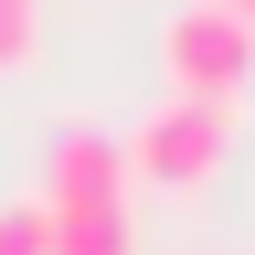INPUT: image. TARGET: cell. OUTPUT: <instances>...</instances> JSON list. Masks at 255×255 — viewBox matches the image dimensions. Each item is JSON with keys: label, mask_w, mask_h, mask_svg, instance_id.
I'll return each mask as SVG.
<instances>
[{"label": "cell", "mask_w": 255, "mask_h": 255, "mask_svg": "<svg viewBox=\"0 0 255 255\" xmlns=\"http://www.w3.org/2000/svg\"><path fill=\"white\" fill-rule=\"evenodd\" d=\"M128 138L117 128L75 117L64 138L43 149V181H32V202H43V245L53 255H138V223H128Z\"/></svg>", "instance_id": "6da1fadb"}, {"label": "cell", "mask_w": 255, "mask_h": 255, "mask_svg": "<svg viewBox=\"0 0 255 255\" xmlns=\"http://www.w3.org/2000/svg\"><path fill=\"white\" fill-rule=\"evenodd\" d=\"M223 159H234V107L223 96H159V107L128 128V170L159 191H202Z\"/></svg>", "instance_id": "7a4b0ae2"}, {"label": "cell", "mask_w": 255, "mask_h": 255, "mask_svg": "<svg viewBox=\"0 0 255 255\" xmlns=\"http://www.w3.org/2000/svg\"><path fill=\"white\" fill-rule=\"evenodd\" d=\"M159 75L170 96H234L255 85V21H234L223 0H181L170 21H159Z\"/></svg>", "instance_id": "3957f363"}, {"label": "cell", "mask_w": 255, "mask_h": 255, "mask_svg": "<svg viewBox=\"0 0 255 255\" xmlns=\"http://www.w3.org/2000/svg\"><path fill=\"white\" fill-rule=\"evenodd\" d=\"M32 53H43V0H0V75H21Z\"/></svg>", "instance_id": "277c9868"}, {"label": "cell", "mask_w": 255, "mask_h": 255, "mask_svg": "<svg viewBox=\"0 0 255 255\" xmlns=\"http://www.w3.org/2000/svg\"><path fill=\"white\" fill-rule=\"evenodd\" d=\"M0 255H53V245H43V202H32V191H21V202H0Z\"/></svg>", "instance_id": "5b68a950"}, {"label": "cell", "mask_w": 255, "mask_h": 255, "mask_svg": "<svg viewBox=\"0 0 255 255\" xmlns=\"http://www.w3.org/2000/svg\"><path fill=\"white\" fill-rule=\"evenodd\" d=\"M223 11H234V21H255V0H223Z\"/></svg>", "instance_id": "8992f818"}]
</instances>
